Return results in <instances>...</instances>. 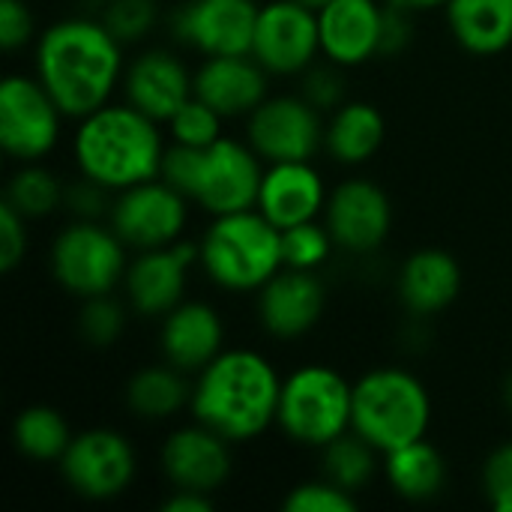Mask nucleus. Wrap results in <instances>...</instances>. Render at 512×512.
I'll return each mask as SVG.
<instances>
[{
    "label": "nucleus",
    "instance_id": "obj_1",
    "mask_svg": "<svg viewBox=\"0 0 512 512\" xmlns=\"http://www.w3.org/2000/svg\"><path fill=\"white\" fill-rule=\"evenodd\" d=\"M123 72V42L96 15L60 18L36 36L33 75L72 120L108 105Z\"/></svg>",
    "mask_w": 512,
    "mask_h": 512
},
{
    "label": "nucleus",
    "instance_id": "obj_2",
    "mask_svg": "<svg viewBox=\"0 0 512 512\" xmlns=\"http://www.w3.org/2000/svg\"><path fill=\"white\" fill-rule=\"evenodd\" d=\"M282 378L276 366L252 348H225L192 378V420L219 432L231 444H246L276 426Z\"/></svg>",
    "mask_w": 512,
    "mask_h": 512
},
{
    "label": "nucleus",
    "instance_id": "obj_3",
    "mask_svg": "<svg viewBox=\"0 0 512 512\" xmlns=\"http://www.w3.org/2000/svg\"><path fill=\"white\" fill-rule=\"evenodd\" d=\"M165 147L159 123L126 99L108 102L81 117L72 138L78 174L108 186L111 192L159 177Z\"/></svg>",
    "mask_w": 512,
    "mask_h": 512
},
{
    "label": "nucleus",
    "instance_id": "obj_4",
    "mask_svg": "<svg viewBox=\"0 0 512 512\" xmlns=\"http://www.w3.org/2000/svg\"><path fill=\"white\" fill-rule=\"evenodd\" d=\"M177 186L192 204L210 216H225L237 210H252L258 204V189L264 180V159L249 141L222 135L207 147L168 144L162 159V174Z\"/></svg>",
    "mask_w": 512,
    "mask_h": 512
},
{
    "label": "nucleus",
    "instance_id": "obj_5",
    "mask_svg": "<svg viewBox=\"0 0 512 512\" xmlns=\"http://www.w3.org/2000/svg\"><path fill=\"white\" fill-rule=\"evenodd\" d=\"M198 264L225 291H258L282 270V231L258 207L213 216L198 243Z\"/></svg>",
    "mask_w": 512,
    "mask_h": 512
},
{
    "label": "nucleus",
    "instance_id": "obj_6",
    "mask_svg": "<svg viewBox=\"0 0 512 512\" xmlns=\"http://www.w3.org/2000/svg\"><path fill=\"white\" fill-rule=\"evenodd\" d=\"M432 423V399L423 381L399 366L369 369L354 381L351 429L381 456L426 438Z\"/></svg>",
    "mask_w": 512,
    "mask_h": 512
},
{
    "label": "nucleus",
    "instance_id": "obj_7",
    "mask_svg": "<svg viewBox=\"0 0 512 512\" xmlns=\"http://www.w3.org/2000/svg\"><path fill=\"white\" fill-rule=\"evenodd\" d=\"M351 414L354 384H348L333 366L309 363L282 378L276 426L288 435V441L321 450L351 432Z\"/></svg>",
    "mask_w": 512,
    "mask_h": 512
},
{
    "label": "nucleus",
    "instance_id": "obj_8",
    "mask_svg": "<svg viewBox=\"0 0 512 512\" xmlns=\"http://www.w3.org/2000/svg\"><path fill=\"white\" fill-rule=\"evenodd\" d=\"M126 249L129 246L111 225H99V219H72L51 243V276L66 294L81 300L114 294L129 267Z\"/></svg>",
    "mask_w": 512,
    "mask_h": 512
},
{
    "label": "nucleus",
    "instance_id": "obj_9",
    "mask_svg": "<svg viewBox=\"0 0 512 512\" xmlns=\"http://www.w3.org/2000/svg\"><path fill=\"white\" fill-rule=\"evenodd\" d=\"M63 111L36 75H6L0 84V147L15 162H42L60 141Z\"/></svg>",
    "mask_w": 512,
    "mask_h": 512
},
{
    "label": "nucleus",
    "instance_id": "obj_10",
    "mask_svg": "<svg viewBox=\"0 0 512 512\" xmlns=\"http://www.w3.org/2000/svg\"><path fill=\"white\" fill-rule=\"evenodd\" d=\"M63 483L87 501L120 498L138 471V456L129 438L117 429H84L78 432L63 459L57 462Z\"/></svg>",
    "mask_w": 512,
    "mask_h": 512
},
{
    "label": "nucleus",
    "instance_id": "obj_11",
    "mask_svg": "<svg viewBox=\"0 0 512 512\" xmlns=\"http://www.w3.org/2000/svg\"><path fill=\"white\" fill-rule=\"evenodd\" d=\"M186 222L189 198L165 177H153L138 186L120 189L108 213V225L135 252L177 243L183 237Z\"/></svg>",
    "mask_w": 512,
    "mask_h": 512
},
{
    "label": "nucleus",
    "instance_id": "obj_12",
    "mask_svg": "<svg viewBox=\"0 0 512 512\" xmlns=\"http://www.w3.org/2000/svg\"><path fill=\"white\" fill-rule=\"evenodd\" d=\"M246 141L252 150L270 162H312L324 147L321 111L297 96H267L246 123Z\"/></svg>",
    "mask_w": 512,
    "mask_h": 512
},
{
    "label": "nucleus",
    "instance_id": "obj_13",
    "mask_svg": "<svg viewBox=\"0 0 512 512\" xmlns=\"http://www.w3.org/2000/svg\"><path fill=\"white\" fill-rule=\"evenodd\" d=\"M321 54L318 12L297 0H270L258 9L252 57L270 75H303Z\"/></svg>",
    "mask_w": 512,
    "mask_h": 512
},
{
    "label": "nucleus",
    "instance_id": "obj_14",
    "mask_svg": "<svg viewBox=\"0 0 512 512\" xmlns=\"http://www.w3.org/2000/svg\"><path fill=\"white\" fill-rule=\"evenodd\" d=\"M258 9L255 0H186L171 12V33L204 57L252 54Z\"/></svg>",
    "mask_w": 512,
    "mask_h": 512
},
{
    "label": "nucleus",
    "instance_id": "obj_15",
    "mask_svg": "<svg viewBox=\"0 0 512 512\" xmlns=\"http://www.w3.org/2000/svg\"><path fill=\"white\" fill-rule=\"evenodd\" d=\"M324 225L330 228L336 249L348 255H372L393 231L390 195L366 177L342 180L327 198Z\"/></svg>",
    "mask_w": 512,
    "mask_h": 512
},
{
    "label": "nucleus",
    "instance_id": "obj_16",
    "mask_svg": "<svg viewBox=\"0 0 512 512\" xmlns=\"http://www.w3.org/2000/svg\"><path fill=\"white\" fill-rule=\"evenodd\" d=\"M192 264H198V243L186 240L138 252L123 276V294L132 312L144 318H165L186 300Z\"/></svg>",
    "mask_w": 512,
    "mask_h": 512
},
{
    "label": "nucleus",
    "instance_id": "obj_17",
    "mask_svg": "<svg viewBox=\"0 0 512 512\" xmlns=\"http://www.w3.org/2000/svg\"><path fill=\"white\" fill-rule=\"evenodd\" d=\"M159 468L171 483V489H192V492L213 495L231 477L234 468L231 441H225L219 432L195 420L192 426H180L165 438L159 450Z\"/></svg>",
    "mask_w": 512,
    "mask_h": 512
},
{
    "label": "nucleus",
    "instance_id": "obj_18",
    "mask_svg": "<svg viewBox=\"0 0 512 512\" xmlns=\"http://www.w3.org/2000/svg\"><path fill=\"white\" fill-rule=\"evenodd\" d=\"M120 87L129 105L156 123H168L174 111L195 96V72L168 48H147L126 66Z\"/></svg>",
    "mask_w": 512,
    "mask_h": 512
},
{
    "label": "nucleus",
    "instance_id": "obj_19",
    "mask_svg": "<svg viewBox=\"0 0 512 512\" xmlns=\"http://www.w3.org/2000/svg\"><path fill=\"white\" fill-rule=\"evenodd\" d=\"M258 294V321L273 339H300L324 315L327 291L315 270L282 267Z\"/></svg>",
    "mask_w": 512,
    "mask_h": 512
},
{
    "label": "nucleus",
    "instance_id": "obj_20",
    "mask_svg": "<svg viewBox=\"0 0 512 512\" xmlns=\"http://www.w3.org/2000/svg\"><path fill=\"white\" fill-rule=\"evenodd\" d=\"M159 321L162 360L177 366L189 378H195L207 363H213L225 351L222 315L204 300H183Z\"/></svg>",
    "mask_w": 512,
    "mask_h": 512
},
{
    "label": "nucleus",
    "instance_id": "obj_21",
    "mask_svg": "<svg viewBox=\"0 0 512 512\" xmlns=\"http://www.w3.org/2000/svg\"><path fill=\"white\" fill-rule=\"evenodd\" d=\"M384 0H330L318 9L321 54L342 66H363L381 51Z\"/></svg>",
    "mask_w": 512,
    "mask_h": 512
},
{
    "label": "nucleus",
    "instance_id": "obj_22",
    "mask_svg": "<svg viewBox=\"0 0 512 512\" xmlns=\"http://www.w3.org/2000/svg\"><path fill=\"white\" fill-rule=\"evenodd\" d=\"M324 177L312 162H270L264 168V180L258 189V210L279 228H291L300 222H312L327 207Z\"/></svg>",
    "mask_w": 512,
    "mask_h": 512
},
{
    "label": "nucleus",
    "instance_id": "obj_23",
    "mask_svg": "<svg viewBox=\"0 0 512 512\" xmlns=\"http://www.w3.org/2000/svg\"><path fill=\"white\" fill-rule=\"evenodd\" d=\"M270 72L252 54L204 57L195 69V96L228 117H249L264 99Z\"/></svg>",
    "mask_w": 512,
    "mask_h": 512
},
{
    "label": "nucleus",
    "instance_id": "obj_24",
    "mask_svg": "<svg viewBox=\"0 0 512 512\" xmlns=\"http://www.w3.org/2000/svg\"><path fill=\"white\" fill-rule=\"evenodd\" d=\"M399 300L414 315H438L462 291V267L444 249H417L405 258L396 279Z\"/></svg>",
    "mask_w": 512,
    "mask_h": 512
},
{
    "label": "nucleus",
    "instance_id": "obj_25",
    "mask_svg": "<svg viewBox=\"0 0 512 512\" xmlns=\"http://www.w3.org/2000/svg\"><path fill=\"white\" fill-rule=\"evenodd\" d=\"M444 15L453 39L477 57L501 54L512 45V0H450Z\"/></svg>",
    "mask_w": 512,
    "mask_h": 512
},
{
    "label": "nucleus",
    "instance_id": "obj_26",
    "mask_svg": "<svg viewBox=\"0 0 512 512\" xmlns=\"http://www.w3.org/2000/svg\"><path fill=\"white\" fill-rule=\"evenodd\" d=\"M387 135V120L372 102H342L324 123V150L339 165L369 162Z\"/></svg>",
    "mask_w": 512,
    "mask_h": 512
},
{
    "label": "nucleus",
    "instance_id": "obj_27",
    "mask_svg": "<svg viewBox=\"0 0 512 512\" xmlns=\"http://www.w3.org/2000/svg\"><path fill=\"white\" fill-rule=\"evenodd\" d=\"M189 375L171 363H153L138 369L126 384V408L144 423H162L189 408Z\"/></svg>",
    "mask_w": 512,
    "mask_h": 512
},
{
    "label": "nucleus",
    "instance_id": "obj_28",
    "mask_svg": "<svg viewBox=\"0 0 512 512\" xmlns=\"http://www.w3.org/2000/svg\"><path fill=\"white\" fill-rule=\"evenodd\" d=\"M384 477L390 489L405 501H432L447 486V462L441 450L420 438L384 456Z\"/></svg>",
    "mask_w": 512,
    "mask_h": 512
},
{
    "label": "nucleus",
    "instance_id": "obj_29",
    "mask_svg": "<svg viewBox=\"0 0 512 512\" xmlns=\"http://www.w3.org/2000/svg\"><path fill=\"white\" fill-rule=\"evenodd\" d=\"M72 438L66 417L48 405H30L12 423L15 450L33 462H60Z\"/></svg>",
    "mask_w": 512,
    "mask_h": 512
},
{
    "label": "nucleus",
    "instance_id": "obj_30",
    "mask_svg": "<svg viewBox=\"0 0 512 512\" xmlns=\"http://www.w3.org/2000/svg\"><path fill=\"white\" fill-rule=\"evenodd\" d=\"M378 456L381 453L351 429L327 447H321V477H327L351 495H360L378 474Z\"/></svg>",
    "mask_w": 512,
    "mask_h": 512
},
{
    "label": "nucleus",
    "instance_id": "obj_31",
    "mask_svg": "<svg viewBox=\"0 0 512 512\" xmlns=\"http://www.w3.org/2000/svg\"><path fill=\"white\" fill-rule=\"evenodd\" d=\"M63 189L66 183H60L54 171L42 168V162H21L6 183L3 201H9L24 219H42L63 207Z\"/></svg>",
    "mask_w": 512,
    "mask_h": 512
},
{
    "label": "nucleus",
    "instance_id": "obj_32",
    "mask_svg": "<svg viewBox=\"0 0 512 512\" xmlns=\"http://www.w3.org/2000/svg\"><path fill=\"white\" fill-rule=\"evenodd\" d=\"M333 249H336V240H333L330 228L321 225L318 219L300 222V225H291L282 231V267L318 270L321 264H327Z\"/></svg>",
    "mask_w": 512,
    "mask_h": 512
},
{
    "label": "nucleus",
    "instance_id": "obj_33",
    "mask_svg": "<svg viewBox=\"0 0 512 512\" xmlns=\"http://www.w3.org/2000/svg\"><path fill=\"white\" fill-rule=\"evenodd\" d=\"M126 330V309L114 294L87 297L78 312V333L90 348H111Z\"/></svg>",
    "mask_w": 512,
    "mask_h": 512
},
{
    "label": "nucleus",
    "instance_id": "obj_34",
    "mask_svg": "<svg viewBox=\"0 0 512 512\" xmlns=\"http://www.w3.org/2000/svg\"><path fill=\"white\" fill-rule=\"evenodd\" d=\"M222 120L225 117L216 108H210L204 99L192 96L174 111V117L168 120V132H171L174 144L207 147L222 138Z\"/></svg>",
    "mask_w": 512,
    "mask_h": 512
},
{
    "label": "nucleus",
    "instance_id": "obj_35",
    "mask_svg": "<svg viewBox=\"0 0 512 512\" xmlns=\"http://www.w3.org/2000/svg\"><path fill=\"white\" fill-rule=\"evenodd\" d=\"M99 18L123 45H132V42H141L156 27L159 3L156 0H108Z\"/></svg>",
    "mask_w": 512,
    "mask_h": 512
},
{
    "label": "nucleus",
    "instance_id": "obj_36",
    "mask_svg": "<svg viewBox=\"0 0 512 512\" xmlns=\"http://www.w3.org/2000/svg\"><path fill=\"white\" fill-rule=\"evenodd\" d=\"M357 495L345 492L342 486L330 483L327 477L321 480H309L294 486L285 501L282 510L285 512H354L357 510Z\"/></svg>",
    "mask_w": 512,
    "mask_h": 512
},
{
    "label": "nucleus",
    "instance_id": "obj_37",
    "mask_svg": "<svg viewBox=\"0 0 512 512\" xmlns=\"http://www.w3.org/2000/svg\"><path fill=\"white\" fill-rule=\"evenodd\" d=\"M300 96L309 99L321 114L324 111H336L345 99V78H342V66L336 63H312L303 75H300Z\"/></svg>",
    "mask_w": 512,
    "mask_h": 512
},
{
    "label": "nucleus",
    "instance_id": "obj_38",
    "mask_svg": "<svg viewBox=\"0 0 512 512\" xmlns=\"http://www.w3.org/2000/svg\"><path fill=\"white\" fill-rule=\"evenodd\" d=\"M114 195L108 186L78 174L72 183H66L63 189V210L72 216V219H102L111 213V204H114Z\"/></svg>",
    "mask_w": 512,
    "mask_h": 512
},
{
    "label": "nucleus",
    "instance_id": "obj_39",
    "mask_svg": "<svg viewBox=\"0 0 512 512\" xmlns=\"http://www.w3.org/2000/svg\"><path fill=\"white\" fill-rule=\"evenodd\" d=\"M483 495L489 507L512 512V441L498 444L483 462Z\"/></svg>",
    "mask_w": 512,
    "mask_h": 512
},
{
    "label": "nucleus",
    "instance_id": "obj_40",
    "mask_svg": "<svg viewBox=\"0 0 512 512\" xmlns=\"http://www.w3.org/2000/svg\"><path fill=\"white\" fill-rule=\"evenodd\" d=\"M27 255V219L9 204H0V270L12 273Z\"/></svg>",
    "mask_w": 512,
    "mask_h": 512
},
{
    "label": "nucleus",
    "instance_id": "obj_41",
    "mask_svg": "<svg viewBox=\"0 0 512 512\" xmlns=\"http://www.w3.org/2000/svg\"><path fill=\"white\" fill-rule=\"evenodd\" d=\"M33 15L24 0H0V45L12 54L33 39Z\"/></svg>",
    "mask_w": 512,
    "mask_h": 512
},
{
    "label": "nucleus",
    "instance_id": "obj_42",
    "mask_svg": "<svg viewBox=\"0 0 512 512\" xmlns=\"http://www.w3.org/2000/svg\"><path fill=\"white\" fill-rule=\"evenodd\" d=\"M414 39V12L384 3V24H381V51L378 57H399Z\"/></svg>",
    "mask_w": 512,
    "mask_h": 512
},
{
    "label": "nucleus",
    "instance_id": "obj_43",
    "mask_svg": "<svg viewBox=\"0 0 512 512\" xmlns=\"http://www.w3.org/2000/svg\"><path fill=\"white\" fill-rule=\"evenodd\" d=\"M165 512H210L213 510V495L192 492V489H171V495L162 501Z\"/></svg>",
    "mask_w": 512,
    "mask_h": 512
},
{
    "label": "nucleus",
    "instance_id": "obj_44",
    "mask_svg": "<svg viewBox=\"0 0 512 512\" xmlns=\"http://www.w3.org/2000/svg\"><path fill=\"white\" fill-rule=\"evenodd\" d=\"M390 6H399V9H408V12H426V9H444L450 0H384Z\"/></svg>",
    "mask_w": 512,
    "mask_h": 512
},
{
    "label": "nucleus",
    "instance_id": "obj_45",
    "mask_svg": "<svg viewBox=\"0 0 512 512\" xmlns=\"http://www.w3.org/2000/svg\"><path fill=\"white\" fill-rule=\"evenodd\" d=\"M297 3H303V6H309V9H315V12H318V9H321V6H327L330 0H297Z\"/></svg>",
    "mask_w": 512,
    "mask_h": 512
},
{
    "label": "nucleus",
    "instance_id": "obj_46",
    "mask_svg": "<svg viewBox=\"0 0 512 512\" xmlns=\"http://www.w3.org/2000/svg\"><path fill=\"white\" fill-rule=\"evenodd\" d=\"M504 399H507V408L512 411V372L510 378H507V384H504Z\"/></svg>",
    "mask_w": 512,
    "mask_h": 512
},
{
    "label": "nucleus",
    "instance_id": "obj_47",
    "mask_svg": "<svg viewBox=\"0 0 512 512\" xmlns=\"http://www.w3.org/2000/svg\"><path fill=\"white\" fill-rule=\"evenodd\" d=\"M78 3H81V6H87V9H102L108 0H78Z\"/></svg>",
    "mask_w": 512,
    "mask_h": 512
}]
</instances>
